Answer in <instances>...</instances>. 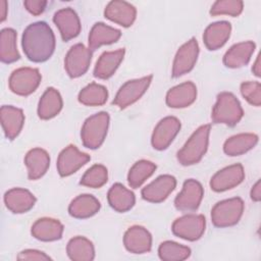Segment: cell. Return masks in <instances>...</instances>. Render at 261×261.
Instances as JSON below:
<instances>
[{
    "label": "cell",
    "instance_id": "38",
    "mask_svg": "<svg viewBox=\"0 0 261 261\" xmlns=\"http://www.w3.org/2000/svg\"><path fill=\"white\" fill-rule=\"evenodd\" d=\"M244 8L243 1L240 0H218L213 3L210 9V14L221 15L227 14L230 16H238L242 13Z\"/></svg>",
    "mask_w": 261,
    "mask_h": 261
},
{
    "label": "cell",
    "instance_id": "37",
    "mask_svg": "<svg viewBox=\"0 0 261 261\" xmlns=\"http://www.w3.org/2000/svg\"><path fill=\"white\" fill-rule=\"evenodd\" d=\"M108 180L107 168L102 164H95L90 167L82 176L80 184L85 187L99 189Z\"/></svg>",
    "mask_w": 261,
    "mask_h": 261
},
{
    "label": "cell",
    "instance_id": "40",
    "mask_svg": "<svg viewBox=\"0 0 261 261\" xmlns=\"http://www.w3.org/2000/svg\"><path fill=\"white\" fill-rule=\"evenodd\" d=\"M18 260H38V261H45V260H51V258L46 255L44 252L39 250H33V249H27L18 253L17 257Z\"/></svg>",
    "mask_w": 261,
    "mask_h": 261
},
{
    "label": "cell",
    "instance_id": "9",
    "mask_svg": "<svg viewBox=\"0 0 261 261\" xmlns=\"http://www.w3.org/2000/svg\"><path fill=\"white\" fill-rule=\"evenodd\" d=\"M92 60V50L84 44L73 45L66 53L64 59V68L67 74L72 77L82 76L87 72Z\"/></svg>",
    "mask_w": 261,
    "mask_h": 261
},
{
    "label": "cell",
    "instance_id": "33",
    "mask_svg": "<svg viewBox=\"0 0 261 261\" xmlns=\"http://www.w3.org/2000/svg\"><path fill=\"white\" fill-rule=\"evenodd\" d=\"M16 32L11 28L3 29L0 33V59L3 63H13L20 58L16 47Z\"/></svg>",
    "mask_w": 261,
    "mask_h": 261
},
{
    "label": "cell",
    "instance_id": "34",
    "mask_svg": "<svg viewBox=\"0 0 261 261\" xmlns=\"http://www.w3.org/2000/svg\"><path fill=\"white\" fill-rule=\"evenodd\" d=\"M107 98V89L97 83H91L86 86L77 96L79 102L86 106H101L106 103Z\"/></svg>",
    "mask_w": 261,
    "mask_h": 261
},
{
    "label": "cell",
    "instance_id": "10",
    "mask_svg": "<svg viewBox=\"0 0 261 261\" xmlns=\"http://www.w3.org/2000/svg\"><path fill=\"white\" fill-rule=\"evenodd\" d=\"M204 196L202 185L193 178L187 179L180 193L174 199V206L182 212H192L199 208Z\"/></svg>",
    "mask_w": 261,
    "mask_h": 261
},
{
    "label": "cell",
    "instance_id": "44",
    "mask_svg": "<svg viewBox=\"0 0 261 261\" xmlns=\"http://www.w3.org/2000/svg\"><path fill=\"white\" fill-rule=\"evenodd\" d=\"M252 71L256 76H260V56H257V59L255 61V63L253 64L252 67Z\"/></svg>",
    "mask_w": 261,
    "mask_h": 261
},
{
    "label": "cell",
    "instance_id": "16",
    "mask_svg": "<svg viewBox=\"0 0 261 261\" xmlns=\"http://www.w3.org/2000/svg\"><path fill=\"white\" fill-rule=\"evenodd\" d=\"M53 21L58 28L64 42L75 38L81 32V21L79 15L70 7L62 8L56 11L53 16Z\"/></svg>",
    "mask_w": 261,
    "mask_h": 261
},
{
    "label": "cell",
    "instance_id": "22",
    "mask_svg": "<svg viewBox=\"0 0 261 261\" xmlns=\"http://www.w3.org/2000/svg\"><path fill=\"white\" fill-rule=\"evenodd\" d=\"M31 232L33 237L42 242H53L60 240L63 233L62 223L53 218L43 217L33 224Z\"/></svg>",
    "mask_w": 261,
    "mask_h": 261
},
{
    "label": "cell",
    "instance_id": "36",
    "mask_svg": "<svg viewBox=\"0 0 261 261\" xmlns=\"http://www.w3.org/2000/svg\"><path fill=\"white\" fill-rule=\"evenodd\" d=\"M158 255L163 261H182L190 257L191 249L172 241H165L160 244Z\"/></svg>",
    "mask_w": 261,
    "mask_h": 261
},
{
    "label": "cell",
    "instance_id": "23",
    "mask_svg": "<svg viewBox=\"0 0 261 261\" xmlns=\"http://www.w3.org/2000/svg\"><path fill=\"white\" fill-rule=\"evenodd\" d=\"M24 164L28 168V177L36 180L42 177L50 166V156L44 149L34 148L24 157Z\"/></svg>",
    "mask_w": 261,
    "mask_h": 261
},
{
    "label": "cell",
    "instance_id": "31",
    "mask_svg": "<svg viewBox=\"0 0 261 261\" xmlns=\"http://www.w3.org/2000/svg\"><path fill=\"white\" fill-rule=\"evenodd\" d=\"M258 143V136L255 134H239L230 137L224 142L223 151L228 156H240L253 149Z\"/></svg>",
    "mask_w": 261,
    "mask_h": 261
},
{
    "label": "cell",
    "instance_id": "29",
    "mask_svg": "<svg viewBox=\"0 0 261 261\" xmlns=\"http://www.w3.org/2000/svg\"><path fill=\"white\" fill-rule=\"evenodd\" d=\"M121 32L103 22H96L89 34V48L94 51L102 45L113 44L118 41Z\"/></svg>",
    "mask_w": 261,
    "mask_h": 261
},
{
    "label": "cell",
    "instance_id": "19",
    "mask_svg": "<svg viewBox=\"0 0 261 261\" xmlns=\"http://www.w3.org/2000/svg\"><path fill=\"white\" fill-rule=\"evenodd\" d=\"M0 116L5 137L8 140H14L19 135L24 123L23 111L11 105H3L0 110Z\"/></svg>",
    "mask_w": 261,
    "mask_h": 261
},
{
    "label": "cell",
    "instance_id": "12",
    "mask_svg": "<svg viewBox=\"0 0 261 261\" xmlns=\"http://www.w3.org/2000/svg\"><path fill=\"white\" fill-rule=\"evenodd\" d=\"M180 129V121L174 116H166L155 126L151 143L154 149L162 151L169 147Z\"/></svg>",
    "mask_w": 261,
    "mask_h": 261
},
{
    "label": "cell",
    "instance_id": "27",
    "mask_svg": "<svg viewBox=\"0 0 261 261\" xmlns=\"http://www.w3.org/2000/svg\"><path fill=\"white\" fill-rule=\"evenodd\" d=\"M107 200L112 209L121 213L130 210L136 203L135 194L119 182L109 189Z\"/></svg>",
    "mask_w": 261,
    "mask_h": 261
},
{
    "label": "cell",
    "instance_id": "21",
    "mask_svg": "<svg viewBox=\"0 0 261 261\" xmlns=\"http://www.w3.org/2000/svg\"><path fill=\"white\" fill-rule=\"evenodd\" d=\"M197 88L194 83L186 82L171 88L166 94V104L171 108H185L195 102Z\"/></svg>",
    "mask_w": 261,
    "mask_h": 261
},
{
    "label": "cell",
    "instance_id": "17",
    "mask_svg": "<svg viewBox=\"0 0 261 261\" xmlns=\"http://www.w3.org/2000/svg\"><path fill=\"white\" fill-rule=\"evenodd\" d=\"M123 244L125 249L130 253H148L152 248V236L145 227L141 225H134L125 231Z\"/></svg>",
    "mask_w": 261,
    "mask_h": 261
},
{
    "label": "cell",
    "instance_id": "41",
    "mask_svg": "<svg viewBox=\"0 0 261 261\" xmlns=\"http://www.w3.org/2000/svg\"><path fill=\"white\" fill-rule=\"evenodd\" d=\"M48 2L44 0H27L23 2L27 10L33 15H40L44 12Z\"/></svg>",
    "mask_w": 261,
    "mask_h": 261
},
{
    "label": "cell",
    "instance_id": "3",
    "mask_svg": "<svg viewBox=\"0 0 261 261\" xmlns=\"http://www.w3.org/2000/svg\"><path fill=\"white\" fill-rule=\"evenodd\" d=\"M244 115L243 108L238 98L229 92H222L217 95L216 103L213 106L211 118L214 123H222L234 126Z\"/></svg>",
    "mask_w": 261,
    "mask_h": 261
},
{
    "label": "cell",
    "instance_id": "35",
    "mask_svg": "<svg viewBox=\"0 0 261 261\" xmlns=\"http://www.w3.org/2000/svg\"><path fill=\"white\" fill-rule=\"evenodd\" d=\"M156 170V165L148 160L137 161L129 169L127 181L130 188H140Z\"/></svg>",
    "mask_w": 261,
    "mask_h": 261
},
{
    "label": "cell",
    "instance_id": "13",
    "mask_svg": "<svg viewBox=\"0 0 261 261\" xmlns=\"http://www.w3.org/2000/svg\"><path fill=\"white\" fill-rule=\"evenodd\" d=\"M89 154L81 152L74 145L63 149L57 159V170L60 176H68L76 172L82 166L90 161Z\"/></svg>",
    "mask_w": 261,
    "mask_h": 261
},
{
    "label": "cell",
    "instance_id": "30",
    "mask_svg": "<svg viewBox=\"0 0 261 261\" xmlns=\"http://www.w3.org/2000/svg\"><path fill=\"white\" fill-rule=\"evenodd\" d=\"M63 102L60 93L54 88H48L42 95L38 105V115L41 119H50L62 109Z\"/></svg>",
    "mask_w": 261,
    "mask_h": 261
},
{
    "label": "cell",
    "instance_id": "32",
    "mask_svg": "<svg viewBox=\"0 0 261 261\" xmlns=\"http://www.w3.org/2000/svg\"><path fill=\"white\" fill-rule=\"evenodd\" d=\"M66 253L73 261H92L95 258V249L93 243L85 237H74L69 240Z\"/></svg>",
    "mask_w": 261,
    "mask_h": 261
},
{
    "label": "cell",
    "instance_id": "14",
    "mask_svg": "<svg viewBox=\"0 0 261 261\" xmlns=\"http://www.w3.org/2000/svg\"><path fill=\"white\" fill-rule=\"evenodd\" d=\"M245 178L243 165L240 163L229 165L217 171L210 180V188L214 192H224L239 186Z\"/></svg>",
    "mask_w": 261,
    "mask_h": 261
},
{
    "label": "cell",
    "instance_id": "15",
    "mask_svg": "<svg viewBox=\"0 0 261 261\" xmlns=\"http://www.w3.org/2000/svg\"><path fill=\"white\" fill-rule=\"evenodd\" d=\"M175 187V177L170 174H163L142 190V198L151 203H160L169 196Z\"/></svg>",
    "mask_w": 261,
    "mask_h": 261
},
{
    "label": "cell",
    "instance_id": "2",
    "mask_svg": "<svg viewBox=\"0 0 261 261\" xmlns=\"http://www.w3.org/2000/svg\"><path fill=\"white\" fill-rule=\"evenodd\" d=\"M210 128V124L198 127L177 152V160L181 165H193L201 161L208 149Z\"/></svg>",
    "mask_w": 261,
    "mask_h": 261
},
{
    "label": "cell",
    "instance_id": "20",
    "mask_svg": "<svg viewBox=\"0 0 261 261\" xmlns=\"http://www.w3.org/2000/svg\"><path fill=\"white\" fill-rule=\"evenodd\" d=\"M36 201V197L30 191L21 188L11 189L4 195V203L7 209L16 214L25 213L31 210Z\"/></svg>",
    "mask_w": 261,
    "mask_h": 261
},
{
    "label": "cell",
    "instance_id": "24",
    "mask_svg": "<svg viewBox=\"0 0 261 261\" xmlns=\"http://www.w3.org/2000/svg\"><path fill=\"white\" fill-rule=\"evenodd\" d=\"M256 48L252 41L242 42L232 45L223 56V63L229 68H240L249 63Z\"/></svg>",
    "mask_w": 261,
    "mask_h": 261
},
{
    "label": "cell",
    "instance_id": "42",
    "mask_svg": "<svg viewBox=\"0 0 261 261\" xmlns=\"http://www.w3.org/2000/svg\"><path fill=\"white\" fill-rule=\"evenodd\" d=\"M251 199L255 202H259L261 199V188H260V180H257V182L252 187L251 190Z\"/></svg>",
    "mask_w": 261,
    "mask_h": 261
},
{
    "label": "cell",
    "instance_id": "18",
    "mask_svg": "<svg viewBox=\"0 0 261 261\" xmlns=\"http://www.w3.org/2000/svg\"><path fill=\"white\" fill-rule=\"evenodd\" d=\"M104 15L107 19L124 28L130 27L137 16V10L134 5L128 2L113 0L110 1L105 10Z\"/></svg>",
    "mask_w": 261,
    "mask_h": 261
},
{
    "label": "cell",
    "instance_id": "43",
    "mask_svg": "<svg viewBox=\"0 0 261 261\" xmlns=\"http://www.w3.org/2000/svg\"><path fill=\"white\" fill-rule=\"evenodd\" d=\"M7 14V2L5 0L0 1V21L3 22Z\"/></svg>",
    "mask_w": 261,
    "mask_h": 261
},
{
    "label": "cell",
    "instance_id": "39",
    "mask_svg": "<svg viewBox=\"0 0 261 261\" xmlns=\"http://www.w3.org/2000/svg\"><path fill=\"white\" fill-rule=\"evenodd\" d=\"M242 96L253 106L261 105V85L259 82H244L241 84Z\"/></svg>",
    "mask_w": 261,
    "mask_h": 261
},
{
    "label": "cell",
    "instance_id": "6",
    "mask_svg": "<svg viewBox=\"0 0 261 261\" xmlns=\"http://www.w3.org/2000/svg\"><path fill=\"white\" fill-rule=\"evenodd\" d=\"M41 73L38 68L20 67L12 71L8 85L11 92L19 96H29L34 93L41 83Z\"/></svg>",
    "mask_w": 261,
    "mask_h": 261
},
{
    "label": "cell",
    "instance_id": "26",
    "mask_svg": "<svg viewBox=\"0 0 261 261\" xmlns=\"http://www.w3.org/2000/svg\"><path fill=\"white\" fill-rule=\"evenodd\" d=\"M124 53L125 51L123 48L115 51L104 52L96 62L94 76L100 80H107L111 77L122 61Z\"/></svg>",
    "mask_w": 261,
    "mask_h": 261
},
{
    "label": "cell",
    "instance_id": "1",
    "mask_svg": "<svg viewBox=\"0 0 261 261\" xmlns=\"http://www.w3.org/2000/svg\"><path fill=\"white\" fill-rule=\"evenodd\" d=\"M21 46L29 60L37 63L44 62L55 50V36L45 21L33 22L23 31Z\"/></svg>",
    "mask_w": 261,
    "mask_h": 261
},
{
    "label": "cell",
    "instance_id": "4",
    "mask_svg": "<svg viewBox=\"0 0 261 261\" xmlns=\"http://www.w3.org/2000/svg\"><path fill=\"white\" fill-rule=\"evenodd\" d=\"M109 120V114L105 111L98 112L85 120L81 130V138L86 148L95 150L103 144L107 135Z\"/></svg>",
    "mask_w": 261,
    "mask_h": 261
},
{
    "label": "cell",
    "instance_id": "25",
    "mask_svg": "<svg viewBox=\"0 0 261 261\" xmlns=\"http://www.w3.org/2000/svg\"><path fill=\"white\" fill-rule=\"evenodd\" d=\"M231 32V24L228 21L221 20L209 24L204 34L203 41L208 50H217L221 48L228 40Z\"/></svg>",
    "mask_w": 261,
    "mask_h": 261
},
{
    "label": "cell",
    "instance_id": "7",
    "mask_svg": "<svg viewBox=\"0 0 261 261\" xmlns=\"http://www.w3.org/2000/svg\"><path fill=\"white\" fill-rule=\"evenodd\" d=\"M206 227V219L202 214H187L174 220L171 226V230L174 236L187 240L197 241L199 240Z\"/></svg>",
    "mask_w": 261,
    "mask_h": 261
},
{
    "label": "cell",
    "instance_id": "11",
    "mask_svg": "<svg viewBox=\"0 0 261 261\" xmlns=\"http://www.w3.org/2000/svg\"><path fill=\"white\" fill-rule=\"evenodd\" d=\"M198 55V42L195 38H192L177 50L172 64V76L178 77L190 72L197 62Z\"/></svg>",
    "mask_w": 261,
    "mask_h": 261
},
{
    "label": "cell",
    "instance_id": "5",
    "mask_svg": "<svg viewBox=\"0 0 261 261\" xmlns=\"http://www.w3.org/2000/svg\"><path fill=\"white\" fill-rule=\"evenodd\" d=\"M244 212V202L234 197L216 203L211 210V221L216 227H229L237 224Z\"/></svg>",
    "mask_w": 261,
    "mask_h": 261
},
{
    "label": "cell",
    "instance_id": "28",
    "mask_svg": "<svg viewBox=\"0 0 261 261\" xmlns=\"http://www.w3.org/2000/svg\"><path fill=\"white\" fill-rule=\"evenodd\" d=\"M100 207L101 204L97 198L89 194H83L70 202L68 213L74 218L84 219L95 215L100 210Z\"/></svg>",
    "mask_w": 261,
    "mask_h": 261
},
{
    "label": "cell",
    "instance_id": "8",
    "mask_svg": "<svg viewBox=\"0 0 261 261\" xmlns=\"http://www.w3.org/2000/svg\"><path fill=\"white\" fill-rule=\"evenodd\" d=\"M152 75H147L127 81L119 88L112 103L120 109H124L134 104L146 93L152 82Z\"/></svg>",
    "mask_w": 261,
    "mask_h": 261
}]
</instances>
